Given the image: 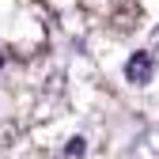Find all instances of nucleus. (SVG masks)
Listing matches in <instances>:
<instances>
[{
	"label": "nucleus",
	"instance_id": "1",
	"mask_svg": "<svg viewBox=\"0 0 159 159\" xmlns=\"http://www.w3.org/2000/svg\"><path fill=\"white\" fill-rule=\"evenodd\" d=\"M121 72H125V80H129L133 87H148L152 80H155V53H152V49L133 53L129 61H125V68H121Z\"/></svg>",
	"mask_w": 159,
	"mask_h": 159
},
{
	"label": "nucleus",
	"instance_id": "2",
	"mask_svg": "<svg viewBox=\"0 0 159 159\" xmlns=\"http://www.w3.org/2000/svg\"><path fill=\"white\" fill-rule=\"evenodd\" d=\"M133 159H159V125L148 129L140 140L133 144Z\"/></svg>",
	"mask_w": 159,
	"mask_h": 159
},
{
	"label": "nucleus",
	"instance_id": "3",
	"mask_svg": "<svg viewBox=\"0 0 159 159\" xmlns=\"http://www.w3.org/2000/svg\"><path fill=\"white\" fill-rule=\"evenodd\" d=\"M84 144H87L84 136H72V140H68V148H65V155H68V159H80V155H84Z\"/></svg>",
	"mask_w": 159,
	"mask_h": 159
},
{
	"label": "nucleus",
	"instance_id": "4",
	"mask_svg": "<svg viewBox=\"0 0 159 159\" xmlns=\"http://www.w3.org/2000/svg\"><path fill=\"white\" fill-rule=\"evenodd\" d=\"M148 46H152V49H155V53H159V27H155V30H152V38H148Z\"/></svg>",
	"mask_w": 159,
	"mask_h": 159
}]
</instances>
